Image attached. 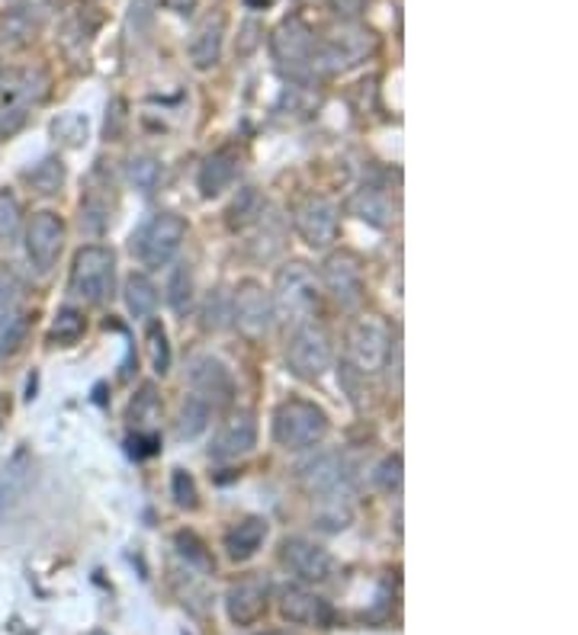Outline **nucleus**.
I'll return each mask as SVG.
<instances>
[{"instance_id":"1","label":"nucleus","mask_w":578,"mask_h":635,"mask_svg":"<svg viewBox=\"0 0 578 635\" xmlns=\"http://www.w3.org/2000/svg\"><path fill=\"white\" fill-rule=\"evenodd\" d=\"M271 302H274V318H280L289 328L312 321V315L318 308V282H315V274L309 270V264H302V261L284 264L277 270Z\"/></svg>"},{"instance_id":"2","label":"nucleus","mask_w":578,"mask_h":635,"mask_svg":"<svg viewBox=\"0 0 578 635\" xmlns=\"http://www.w3.org/2000/svg\"><path fill=\"white\" fill-rule=\"evenodd\" d=\"M49 93V71L20 68L3 74L0 84V136H13L26 126L33 106H39Z\"/></svg>"},{"instance_id":"3","label":"nucleus","mask_w":578,"mask_h":635,"mask_svg":"<svg viewBox=\"0 0 578 635\" xmlns=\"http://www.w3.org/2000/svg\"><path fill=\"white\" fill-rule=\"evenodd\" d=\"M392 328L379 315H361L351 321L348 338H344V353H348V369L357 376H376L389 366L392 356Z\"/></svg>"},{"instance_id":"4","label":"nucleus","mask_w":578,"mask_h":635,"mask_svg":"<svg viewBox=\"0 0 578 635\" xmlns=\"http://www.w3.org/2000/svg\"><path fill=\"white\" fill-rule=\"evenodd\" d=\"M184 238H187V221L177 212H154L133 231L129 247H133V254L139 257L142 267L161 270L177 257Z\"/></svg>"},{"instance_id":"5","label":"nucleus","mask_w":578,"mask_h":635,"mask_svg":"<svg viewBox=\"0 0 578 635\" xmlns=\"http://www.w3.org/2000/svg\"><path fill=\"white\" fill-rule=\"evenodd\" d=\"M328 427H331L328 415L315 402L287 398L274 415V440L289 453H302V449H315L328 436Z\"/></svg>"},{"instance_id":"6","label":"nucleus","mask_w":578,"mask_h":635,"mask_svg":"<svg viewBox=\"0 0 578 635\" xmlns=\"http://www.w3.org/2000/svg\"><path fill=\"white\" fill-rule=\"evenodd\" d=\"M116 289V254L106 244H84L72 261V295L103 305Z\"/></svg>"},{"instance_id":"7","label":"nucleus","mask_w":578,"mask_h":635,"mask_svg":"<svg viewBox=\"0 0 578 635\" xmlns=\"http://www.w3.org/2000/svg\"><path fill=\"white\" fill-rule=\"evenodd\" d=\"M335 363V341L318 321H302L287 338V366L296 379L315 382Z\"/></svg>"},{"instance_id":"8","label":"nucleus","mask_w":578,"mask_h":635,"mask_svg":"<svg viewBox=\"0 0 578 635\" xmlns=\"http://www.w3.org/2000/svg\"><path fill=\"white\" fill-rule=\"evenodd\" d=\"M373 33L363 29L357 23H341L338 29H331L322 42H315V55L312 65L318 74H341L363 65L373 52Z\"/></svg>"},{"instance_id":"9","label":"nucleus","mask_w":578,"mask_h":635,"mask_svg":"<svg viewBox=\"0 0 578 635\" xmlns=\"http://www.w3.org/2000/svg\"><path fill=\"white\" fill-rule=\"evenodd\" d=\"M292 228L312 251H328L341 231V212L328 196H305L292 212Z\"/></svg>"},{"instance_id":"10","label":"nucleus","mask_w":578,"mask_h":635,"mask_svg":"<svg viewBox=\"0 0 578 635\" xmlns=\"http://www.w3.org/2000/svg\"><path fill=\"white\" fill-rule=\"evenodd\" d=\"M231 321L248 341H261L274 325L271 292L254 280H244L231 295Z\"/></svg>"},{"instance_id":"11","label":"nucleus","mask_w":578,"mask_h":635,"mask_svg":"<svg viewBox=\"0 0 578 635\" xmlns=\"http://www.w3.org/2000/svg\"><path fill=\"white\" fill-rule=\"evenodd\" d=\"M271 49H274V59L277 65L287 71L289 77L296 80H309L315 74L312 65V55H315V36L309 26H302L299 20H287L274 39H271Z\"/></svg>"},{"instance_id":"12","label":"nucleus","mask_w":578,"mask_h":635,"mask_svg":"<svg viewBox=\"0 0 578 635\" xmlns=\"http://www.w3.org/2000/svg\"><path fill=\"white\" fill-rule=\"evenodd\" d=\"M322 285L341 308H357L363 302V264L351 251H335L322 264Z\"/></svg>"},{"instance_id":"13","label":"nucleus","mask_w":578,"mask_h":635,"mask_svg":"<svg viewBox=\"0 0 578 635\" xmlns=\"http://www.w3.org/2000/svg\"><path fill=\"white\" fill-rule=\"evenodd\" d=\"M65 247V221L52 209H42L33 215L26 225V257L39 274H49Z\"/></svg>"},{"instance_id":"14","label":"nucleus","mask_w":578,"mask_h":635,"mask_svg":"<svg viewBox=\"0 0 578 635\" xmlns=\"http://www.w3.org/2000/svg\"><path fill=\"white\" fill-rule=\"evenodd\" d=\"M299 482H302V492L309 494L312 500L354 492L351 488V469H348V459L341 453H318L315 459H309L299 469Z\"/></svg>"},{"instance_id":"15","label":"nucleus","mask_w":578,"mask_h":635,"mask_svg":"<svg viewBox=\"0 0 578 635\" xmlns=\"http://www.w3.org/2000/svg\"><path fill=\"white\" fill-rule=\"evenodd\" d=\"M280 562L287 564L289 571L299 577V581H309V584H325L331 574H335V556L328 549H322L318 543L312 539H302V536H289L280 546Z\"/></svg>"},{"instance_id":"16","label":"nucleus","mask_w":578,"mask_h":635,"mask_svg":"<svg viewBox=\"0 0 578 635\" xmlns=\"http://www.w3.org/2000/svg\"><path fill=\"white\" fill-rule=\"evenodd\" d=\"M267 597H271V581L264 574H244L225 594L228 620L235 626H254L267 610Z\"/></svg>"},{"instance_id":"17","label":"nucleus","mask_w":578,"mask_h":635,"mask_svg":"<svg viewBox=\"0 0 578 635\" xmlns=\"http://www.w3.org/2000/svg\"><path fill=\"white\" fill-rule=\"evenodd\" d=\"M187 379H190V392L200 395L203 402H210L213 411L225 408L231 402V395H235V379H231L228 366L222 359H216V356H210V353L193 356Z\"/></svg>"},{"instance_id":"18","label":"nucleus","mask_w":578,"mask_h":635,"mask_svg":"<svg viewBox=\"0 0 578 635\" xmlns=\"http://www.w3.org/2000/svg\"><path fill=\"white\" fill-rule=\"evenodd\" d=\"M257 446V418L251 411H235L218 423L216 436L210 443V459L216 462H235L248 456Z\"/></svg>"},{"instance_id":"19","label":"nucleus","mask_w":578,"mask_h":635,"mask_svg":"<svg viewBox=\"0 0 578 635\" xmlns=\"http://www.w3.org/2000/svg\"><path fill=\"white\" fill-rule=\"evenodd\" d=\"M113 177H103V167H97L87 180V190L80 196V228L90 234L106 231V225L113 221Z\"/></svg>"},{"instance_id":"20","label":"nucleus","mask_w":578,"mask_h":635,"mask_svg":"<svg viewBox=\"0 0 578 635\" xmlns=\"http://www.w3.org/2000/svg\"><path fill=\"white\" fill-rule=\"evenodd\" d=\"M280 617L296 623V626H331L335 613H331V604L305 587H287L280 594Z\"/></svg>"},{"instance_id":"21","label":"nucleus","mask_w":578,"mask_h":635,"mask_svg":"<svg viewBox=\"0 0 578 635\" xmlns=\"http://www.w3.org/2000/svg\"><path fill=\"white\" fill-rule=\"evenodd\" d=\"M222 42H225V13H206L193 33H190V42H187V55L193 62L197 71L216 68V62L222 59Z\"/></svg>"},{"instance_id":"22","label":"nucleus","mask_w":578,"mask_h":635,"mask_svg":"<svg viewBox=\"0 0 578 635\" xmlns=\"http://www.w3.org/2000/svg\"><path fill=\"white\" fill-rule=\"evenodd\" d=\"M348 212L357 215L361 221H366L369 228H392L395 225V215H399V206L392 203V196L382 190V187H373V183H363L351 193L348 200Z\"/></svg>"},{"instance_id":"23","label":"nucleus","mask_w":578,"mask_h":635,"mask_svg":"<svg viewBox=\"0 0 578 635\" xmlns=\"http://www.w3.org/2000/svg\"><path fill=\"white\" fill-rule=\"evenodd\" d=\"M238 170H241L238 151H235V148H218V151H213V154L203 161V167H200V193H203L206 200L222 196V193L238 180Z\"/></svg>"},{"instance_id":"24","label":"nucleus","mask_w":578,"mask_h":635,"mask_svg":"<svg viewBox=\"0 0 578 635\" xmlns=\"http://www.w3.org/2000/svg\"><path fill=\"white\" fill-rule=\"evenodd\" d=\"M271 526L264 517H248L241 523H235L228 533H225V553L231 562H248L261 553L264 539H267Z\"/></svg>"},{"instance_id":"25","label":"nucleus","mask_w":578,"mask_h":635,"mask_svg":"<svg viewBox=\"0 0 578 635\" xmlns=\"http://www.w3.org/2000/svg\"><path fill=\"white\" fill-rule=\"evenodd\" d=\"M312 520L318 523V530L325 533H341L354 523V492L331 494V497H318L312 500Z\"/></svg>"},{"instance_id":"26","label":"nucleus","mask_w":578,"mask_h":635,"mask_svg":"<svg viewBox=\"0 0 578 635\" xmlns=\"http://www.w3.org/2000/svg\"><path fill=\"white\" fill-rule=\"evenodd\" d=\"M264 209H267V203H264L261 190L257 187H241L238 196L231 200V206L225 209V221H228L231 231H244V228H251L264 218Z\"/></svg>"},{"instance_id":"27","label":"nucleus","mask_w":578,"mask_h":635,"mask_svg":"<svg viewBox=\"0 0 578 635\" xmlns=\"http://www.w3.org/2000/svg\"><path fill=\"white\" fill-rule=\"evenodd\" d=\"M210 421H213V405L203 402L200 395L187 392V398L180 405V415H177V436L180 440H197L200 433H206Z\"/></svg>"},{"instance_id":"28","label":"nucleus","mask_w":578,"mask_h":635,"mask_svg":"<svg viewBox=\"0 0 578 635\" xmlns=\"http://www.w3.org/2000/svg\"><path fill=\"white\" fill-rule=\"evenodd\" d=\"M123 299L133 318H144L151 321L154 308H158V285L148 280L144 274H133L126 285H123Z\"/></svg>"},{"instance_id":"29","label":"nucleus","mask_w":578,"mask_h":635,"mask_svg":"<svg viewBox=\"0 0 578 635\" xmlns=\"http://www.w3.org/2000/svg\"><path fill=\"white\" fill-rule=\"evenodd\" d=\"M65 164L62 157H42L33 170H26V183L39 193V196H55L65 187Z\"/></svg>"},{"instance_id":"30","label":"nucleus","mask_w":578,"mask_h":635,"mask_svg":"<svg viewBox=\"0 0 578 635\" xmlns=\"http://www.w3.org/2000/svg\"><path fill=\"white\" fill-rule=\"evenodd\" d=\"M84 20H87V13H72L62 26V49L72 62H80L87 55L90 36L97 29V20H90V23H84Z\"/></svg>"},{"instance_id":"31","label":"nucleus","mask_w":578,"mask_h":635,"mask_svg":"<svg viewBox=\"0 0 578 635\" xmlns=\"http://www.w3.org/2000/svg\"><path fill=\"white\" fill-rule=\"evenodd\" d=\"M87 331V318L84 312H77L72 305L59 308L55 318H52V328H49V344H62V347H72L84 338Z\"/></svg>"},{"instance_id":"32","label":"nucleus","mask_w":578,"mask_h":635,"mask_svg":"<svg viewBox=\"0 0 578 635\" xmlns=\"http://www.w3.org/2000/svg\"><path fill=\"white\" fill-rule=\"evenodd\" d=\"M29 338V315L26 312H3L0 315V356H13Z\"/></svg>"},{"instance_id":"33","label":"nucleus","mask_w":578,"mask_h":635,"mask_svg":"<svg viewBox=\"0 0 578 635\" xmlns=\"http://www.w3.org/2000/svg\"><path fill=\"white\" fill-rule=\"evenodd\" d=\"M126 177H129V183L144 193V196H151L154 190H158V183H161V164H158V157H151V154H136V157H129V164H126Z\"/></svg>"},{"instance_id":"34","label":"nucleus","mask_w":578,"mask_h":635,"mask_svg":"<svg viewBox=\"0 0 578 635\" xmlns=\"http://www.w3.org/2000/svg\"><path fill=\"white\" fill-rule=\"evenodd\" d=\"M167 302L177 315H187L193 305V274L187 264H177L171 280H167Z\"/></svg>"},{"instance_id":"35","label":"nucleus","mask_w":578,"mask_h":635,"mask_svg":"<svg viewBox=\"0 0 578 635\" xmlns=\"http://www.w3.org/2000/svg\"><path fill=\"white\" fill-rule=\"evenodd\" d=\"M174 546H177V553L187 559V564H193V568H200V571H206V574L216 568L213 556L206 553V546L200 543V536H197V533H190V530L177 533V536H174Z\"/></svg>"},{"instance_id":"36","label":"nucleus","mask_w":578,"mask_h":635,"mask_svg":"<svg viewBox=\"0 0 578 635\" xmlns=\"http://www.w3.org/2000/svg\"><path fill=\"white\" fill-rule=\"evenodd\" d=\"M144 344H148V356H151V369L158 376H164L171 369V344H167V334L158 321H148Z\"/></svg>"},{"instance_id":"37","label":"nucleus","mask_w":578,"mask_h":635,"mask_svg":"<svg viewBox=\"0 0 578 635\" xmlns=\"http://www.w3.org/2000/svg\"><path fill=\"white\" fill-rule=\"evenodd\" d=\"M20 228H23V209H20V200H16L10 190H0V244L16 241Z\"/></svg>"},{"instance_id":"38","label":"nucleus","mask_w":578,"mask_h":635,"mask_svg":"<svg viewBox=\"0 0 578 635\" xmlns=\"http://www.w3.org/2000/svg\"><path fill=\"white\" fill-rule=\"evenodd\" d=\"M154 418H158V395H154V385H144L129 405V421L136 423V430H142Z\"/></svg>"},{"instance_id":"39","label":"nucleus","mask_w":578,"mask_h":635,"mask_svg":"<svg viewBox=\"0 0 578 635\" xmlns=\"http://www.w3.org/2000/svg\"><path fill=\"white\" fill-rule=\"evenodd\" d=\"M402 456L399 453H392V456H386L379 466H376V472H373V479H376V485L382 488L386 494L399 492L402 488Z\"/></svg>"},{"instance_id":"40","label":"nucleus","mask_w":578,"mask_h":635,"mask_svg":"<svg viewBox=\"0 0 578 635\" xmlns=\"http://www.w3.org/2000/svg\"><path fill=\"white\" fill-rule=\"evenodd\" d=\"M52 132H55V139H62L65 144H84L87 141V119L84 116H77V113H65L55 126H52Z\"/></svg>"},{"instance_id":"41","label":"nucleus","mask_w":578,"mask_h":635,"mask_svg":"<svg viewBox=\"0 0 578 635\" xmlns=\"http://www.w3.org/2000/svg\"><path fill=\"white\" fill-rule=\"evenodd\" d=\"M171 492H174L177 507H184V510H197V504H200L197 482H193L184 469H174V475H171Z\"/></svg>"},{"instance_id":"42","label":"nucleus","mask_w":578,"mask_h":635,"mask_svg":"<svg viewBox=\"0 0 578 635\" xmlns=\"http://www.w3.org/2000/svg\"><path fill=\"white\" fill-rule=\"evenodd\" d=\"M126 123H129V113H126V100H113L106 106V123H103V139L120 141L126 132Z\"/></svg>"},{"instance_id":"43","label":"nucleus","mask_w":578,"mask_h":635,"mask_svg":"<svg viewBox=\"0 0 578 635\" xmlns=\"http://www.w3.org/2000/svg\"><path fill=\"white\" fill-rule=\"evenodd\" d=\"M16 299H20V280H16V274L7 264H0V315L10 312V305Z\"/></svg>"},{"instance_id":"44","label":"nucleus","mask_w":578,"mask_h":635,"mask_svg":"<svg viewBox=\"0 0 578 635\" xmlns=\"http://www.w3.org/2000/svg\"><path fill=\"white\" fill-rule=\"evenodd\" d=\"M158 7H164L177 16H190L197 10V0H158Z\"/></svg>"},{"instance_id":"45","label":"nucleus","mask_w":578,"mask_h":635,"mask_svg":"<svg viewBox=\"0 0 578 635\" xmlns=\"http://www.w3.org/2000/svg\"><path fill=\"white\" fill-rule=\"evenodd\" d=\"M3 74H7V71H3V62H0V84H3Z\"/></svg>"},{"instance_id":"46","label":"nucleus","mask_w":578,"mask_h":635,"mask_svg":"<svg viewBox=\"0 0 578 635\" xmlns=\"http://www.w3.org/2000/svg\"><path fill=\"white\" fill-rule=\"evenodd\" d=\"M261 635H289V633H261Z\"/></svg>"}]
</instances>
